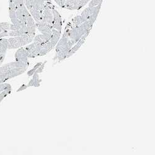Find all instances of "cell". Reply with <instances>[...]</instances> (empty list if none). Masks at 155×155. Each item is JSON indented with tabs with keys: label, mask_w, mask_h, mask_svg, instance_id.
<instances>
[{
	"label": "cell",
	"mask_w": 155,
	"mask_h": 155,
	"mask_svg": "<svg viewBox=\"0 0 155 155\" xmlns=\"http://www.w3.org/2000/svg\"><path fill=\"white\" fill-rule=\"evenodd\" d=\"M29 64V61H16L0 67V84L24 73L27 70Z\"/></svg>",
	"instance_id": "1"
},
{
	"label": "cell",
	"mask_w": 155,
	"mask_h": 155,
	"mask_svg": "<svg viewBox=\"0 0 155 155\" xmlns=\"http://www.w3.org/2000/svg\"><path fill=\"white\" fill-rule=\"evenodd\" d=\"M35 37V34H26L22 35L12 37L8 38V49H15L22 47L31 43Z\"/></svg>",
	"instance_id": "2"
},
{
	"label": "cell",
	"mask_w": 155,
	"mask_h": 155,
	"mask_svg": "<svg viewBox=\"0 0 155 155\" xmlns=\"http://www.w3.org/2000/svg\"><path fill=\"white\" fill-rule=\"evenodd\" d=\"M30 15V12H29L27 8L25 7V5L20 6L16 11V18L24 26V25H27V20Z\"/></svg>",
	"instance_id": "3"
},
{
	"label": "cell",
	"mask_w": 155,
	"mask_h": 155,
	"mask_svg": "<svg viewBox=\"0 0 155 155\" xmlns=\"http://www.w3.org/2000/svg\"><path fill=\"white\" fill-rule=\"evenodd\" d=\"M36 28H37V29L42 33V34L51 38V30L53 29V26L51 24L42 21H39L36 22Z\"/></svg>",
	"instance_id": "4"
},
{
	"label": "cell",
	"mask_w": 155,
	"mask_h": 155,
	"mask_svg": "<svg viewBox=\"0 0 155 155\" xmlns=\"http://www.w3.org/2000/svg\"><path fill=\"white\" fill-rule=\"evenodd\" d=\"M54 8L53 5L46 6L43 10L42 14V19L41 21L51 24L53 22V12L52 9Z\"/></svg>",
	"instance_id": "5"
},
{
	"label": "cell",
	"mask_w": 155,
	"mask_h": 155,
	"mask_svg": "<svg viewBox=\"0 0 155 155\" xmlns=\"http://www.w3.org/2000/svg\"><path fill=\"white\" fill-rule=\"evenodd\" d=\"M90 31H87L82 37H81V38H80V39L71 48H70V50H69V51H68V57H67V58L68 57H71V56H72L76 51L78 50L82 45H83V44L85 42V41H86V38L87 37V36H88V35L89 34V33H90Z\"/></svg>",
	"instance_id": "6"
},
{
	"label": "cell",
	"mask_w": 155,
	"mask_h": 155,
	"mask_svg": "<svg viewBox=\"0 0 155 155\" xmlns=\"http://www.w3.org/2000/svg\"><path fill=\"white\" fill-rule=\"evenodd\" d=\"M53 12V22L51 25H52L53 28L61 32V28H62V19L61 16L59 12L54 9V8L52 9Z\"/></svg>",
	"instance_id": "7"
},
{
	"label": "cell",
	"mask_w": 155,
	"mask_h": 155,
	"mask_svg": "<svg viewBox=\"0 0 155 155\" xmlns=\"http://www.w3.org/2000/svg\"><path fill=\"white\" fill-rule=\"evenodd\" d=\"M15 57L16 61H28L29 54L27 50L25 49V47H21L16 52Z\"/></svg>",
	"instance_id": "8"
},
{
	"label": "cell",
	"mask_w": 155,
	"mask_h": 155,
	"mask_svg": "<svg viewBox=\"0 0 155 155\" xmlns=\"http://www.w3.org/2000/svg\"><path fill=\"white\" fill-rule=\"evenodd\" d=\"M81 0H66L64 8L68 10H79Z\"/></svg>",
	"instance_id": "9"
},
{
	"label": "cell",
	"mask_w": 155,
	"mask_h": 155,
	"mask_svg": "<svg viewBox=\"0 0 155 155\" xmlns=\"http://www.w3.org/2000/svg\"><path fill=\"white\" fill-rule=\"evenodd\" d=\"M60 36H61V32L53 28L52 30H51V37L50 40L51 47L54 48L56 46L58 41L60 40Z\"/></svg>",
	"instance_id": "10"
},
{
	"label": "cell",
	"mask_w": 155,
	"mask_h": 155,
	"mask_svg": "<svg viewBox=\"0 0 155 155\" xmlns=\"http://www.w3.org/2000/svg\"><path fill=\"white\" fill-rule=\"evenodd\" d=\"M96 8H97V6L94 7H88L83 11V12H81V16L84 22L86 21L89 18V17L93 15L94 11L96 9Z\"/></svg>",
	"instance_id": "11"
},
{
	"label": "cell",
	"mask_w": 155,
	"mask_h": 155,
	"mask_svg": "<svg viewBox=\"0 0 155 155\" xmlns=\"http://www.w3.org/2000/svg\"><path fill=\"white\" fill-rule=\"evenodd\" d=\"M32 76H33L32 78L29 81V83H28V87H30V86L38 87V86H41V83L42 80L40 79L39 75H38V73L35 72Z\"/></svg>",
	"instance_id": "12"
},
{
	"label": "cell",
	"mask_w": 155,
	"mask_h": 155,
	"mask_svg": "<svg viewBox=\"0 0 155 155\" xmlns=\"http://www.w3.org/2000/svg\"><path fill=\"white\" fill-rule=\"evenodd\" d=\"M9 42L8 38L2 37L0 38V52L6 53V51L8 49Z\"/></svg>",
	"instance_id": "13"
},
{
	"label": "cell",
	"mask_w": 155,
	"mask_h": 155,
	"mask_svg": "<svg viewBox=\"0 0 155 155\" xmlns=\"http://www.w3.org/2000/svg\"><path fill=\"white\" fill-rule=\"evenodd\" d=\"M83 22L84 21L81 16H77L72 19L73 26H78Z\"/></svg>",
	"instance_id": "14"
},
{
	"label": "cell",
	"mask_w": 155,
	"mask_h": 155,
	"mask_svg": "<svg viewBox=\"0 0 155 155\" xmlns=\"http://www.w3.org/2000/svg\"><path fill=\"white\" fill-rule=\"evenodd\" d=\"M11 93V87L8 88L4 91H3L2 92L0 93V103L2 102V101L6 97H7L9 94H10Z\"/></svg>",
	"instance_id": "15"
},
{
	"label": "cell",
	"mask_w": 155,
	"mask_h": 155,
	"mask_svg": "<svg viewBox=\"0 0 155 155\" xmlns=\"http://www.w3.org/2000/svg\"><path fill=\"white\" fill-rule=\"evenodd\" d=\"M10 24L8 22H1L0 23V33L5 31H9Z\"/></svg>",
	"instance_id": "16"
},
{
	"label": "cell",
	"mask_w": 155,
	"mask_h": 155,
	"mask_svg": "<svg viewBox=\"0 0 155 155\" xmlns=\"http://www.w3.org/2000/svg\"><path fill=\"white\" fill-rule=\"evenodd\" d=\"M42 63V62H38V63H37L32 69H31L30 71H29L28 72V75L29 76H32V75L34 74V73L36 71V70L38 69V68L41 65Z\"/></svg>",
	"instance_id": "17"
},
{
	"label": "cell",
	"mask_w": 155,
	"mask_h": 155,
	"mask_svg": "<svg viewBox=\"0 0 155 155\" xmlns=\"http://www.w3.org/2000/svg\"><path fill=\"white\" fill-rule=\"evenodd\" d=\"M103 0H91L89 3V7H94L97 6L100 3H102Z\"/></svg>",
	"instance_id": "18"
},
{
	"label": "cell",
	"mask_w": 155,
	"mask_h": 155,
	"mask_svg": "<svg viewBox=\"0 0 155 155\" xmlns=\"http://www.w3.org/2000/svg\"><path fill=\"white\" fill-rule=\"evenodd\" d=\"M9 87H11V86L10 84L5 83H1L0 84V93L2 92L3 91H4V90H5L8 88H9Z\"/></svg>",
	"instance_id": "19"
},
{
	"label": "cell",
	"mask_w": 155,
	"mask_h": 155,
	"mask_svg": "<svg viewBox=\"0 0 155 155\" xmlns=\"http://www.w3.org/2000/svg\"><path fill=\"white\" fill-rule=\"evenodd\" d=\"M46 63H47V61H45L44 63H42L41 65L38 68V69L36 70L35 72L37 73H38V74L42 73V72L43 71V70H44V67H45V65Z\"/></svg>",
	"instance_id": "20"
},
{
	"label": "cell",
	"mask_w": 155,
	"mask_h": 155,
	"mask_svg": "<svg viewBox=\"0 0 155 155\" xmlns=\"http://www.w3.org/2000/svg\"><path fill=\"white\" fill-rule=\"evenodd\" d=\"M6 54V53H5V52H0V65L3 63V62L5 59Z\"/></svg>",
	"instance_id": "21"
},
{
	"label": "cell",
	"mask_w": 155,
	"mask_h": 155,
	"mask_svg": "<svg viewBox=\"0 0 155 155\" xmlns=\"http://www.w3.org/2000/svg\"><path fill=\"white\" fill-rule=\"evenodd\" d=\"M28 88V85L25 84H23L21 86H20V87L17 90V92H19V91H22L23 90H25V89Z\"/></svg>",
	"instance_id": "22"
},
{
	"label": "cell",
	"mask_w": 155,
	"mask_h": 155,
	"mask_svg": "<svg viewBox=\"0 0 155 155\" xmlns=\"http://www.w3.org/2000/svg\"><path fill=\"white\" fill-rule=\"evenodd\" d=\"M54 2H55V3H57V5H58V6H60V2H61V0H54Z\"/></svg>",
	"instance_id": "23"
}]
</instances>
